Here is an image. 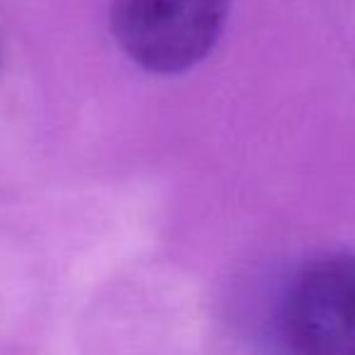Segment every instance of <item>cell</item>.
I'll use <instances>...</instances> for the list:
<instances>
[{
  "label": "cell",
  "instance_id": "1",
  "mask_svg": "<svg viewBox=\"0 0 355 355\" xmlns=\"http://www.w3.org/2000/svg\"><path fill=\"white\" fill-rule=\"evenodd\" d=\"M232 0H112L110 27L119 49L156 76L195 69L217 46Z\"/></svg>",
  "mask_w": 355,
  "mask_h": 355
},
{
  "label": "cell",
  "instance_id": "2",
  "mask_svg": "<svg viewBox=\"0 0 355 355\" xmlns=\"http://www.w3.org/2000/svg\"><path fill=\"white\" fill-rule=\"evenodd\" d=\"M277 338L285 355H355V253L297 268L277 309Z\"/></svg>",
  "mask_w": 355,
  "mask_h": 355
}]
</instances>
